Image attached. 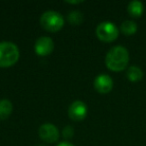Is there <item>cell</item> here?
<instances>
[{
	"label": "cell",
	"instance_id": "obj_2",
	"mask_svg": "<svg viewBox=\"0 0 146 146\" xmlns=\"http://www.w3.org/2000/svg\"><path fill=\"white\" fill-rule=\"evenodd\" d=\"M19 49L16 44L9 41L0 42V67H11L18 61Z\"/></svg>",
	"mask_w": 146,
	"mask_h": 146
},
{
	"label": "cell",
	"instance_id": "obj_8",
	"mask_svg": "<svg viewBox=\"0 0 146 146\" xmlns=\"http://www.w3.org/2000/svg\"><path fill=\"white\" fill-rule=\"evenodd\" d=\"M93 85L97 92L106 94L111 91L113 88V80L107 74H100L94 79Z\"/></svg>",
	"mask_w": 146,
	"mask_h": 146
},
{
	"label": "cell",
	"instance_id": "obj_9",
	"mask_svg": "<svg viewBox=\"0 0 146 146\" xmlns=\"http://www.w3.org/2000/svg\"><path fill=\"white\" fill-rule=\"evenodd\" d=\"M13 111V105L10 100H0V120H5L11 115Z\"/></svg>",
	"mask_w": 146,
	"mask_h": 146
},
{
	"label": "cell",
	"instance_id": "obj_1",
	"mask_svg": "<svg viewBox=\"0 0 146 146\" xmlns=\"http://www.w3.org/2000/svg\"><path fill=\"white\" fill-rule=\"evenodd\" d=\"M129 62V52L124 46L117 45L110 49L105 57V64L108 69L119 72L127 67Z\"/></svg>",
	"mask_w": 146,
	"mask_h": 146
},
{
	"label": "cell",
	"instance_id": "obj_13",
	"mask_svg": "<svg viewBox=\"0 0 146 146\" xmlns=\"http://www.w3.org/2000/svg\"><path fill=\"white\" fill-rule=\"evenodd\" d=\"M67 19H68L69 23L72 25H80L82 22H83V14H82V12H80V11H72V12H70L68 14V16H67Z\"/></svg>",
	"mask_w": 146,
	"mask_h": 146
},
{
	"label": "cell",
	"instance_id": "obj_12",
	"mask_svg": "<svg viewBox=\"0 0 146 146\" xmlns=\"http://www.w3.org/2000/svg\"><path fill=\"white\" fill-rule=\"evenodd\" d=\"M120 30L125 35H133L137 31V24L132 20H125L122 22Z\"/></svg>",
	"mask_w": 146,
	"mask_h": 146
},
{
	"label": "cell",
	"instance_id": "obj_3",
	"mask_svg": "<svg viewBox=\"0 0 146 146\" xmlns=\"http://www.w3.org/2000/svg\"><path fill=\"white\" fill-rule=\"evenodd\" d=\"M40 24L48 32H58L64 26L63 16L57 11L49 10L44 12L40 17Z\"/></svg>",
	"mask_w": 146,
	"mask_h": 146
},
{
	"label": "cell",
	"instance_id": "obj_14",
	"mask_svg": "<svg viewBox=\"0 0 146 146\" xmlns=\"http://www.w3.org/2000/svg\"><path fill=\"white\" fill-rule=\"evenodd\" d=\"M62 134H63V137L64 138H66V139H70V138H72L73 135H74V129H73L72 126L67 125L66 127L63 129Z\"/></svg>",
	"mask_w": 146,
	"mask_h": 146
},
{
	"label": "cell",
	"instance_id": "obj_4",
	"mask_svg": "<svg viewBox=\"0 0 146 146\" xmlns=\"http://www.w3.org/2000/svg\"><path fill=\"white\" fill-rule=\"evenodd\" d=\"M119 35V30L114 23L105 21L101 22L96 27V36L103 42H112Z\"/></svg>",
	"mask_w": 146,
	"mask_h": 146
},
{
	"label": "cell",
	"instance_id": "obj_7",
	"mask_svg": "<svg viewBox=\"0 0 146 146\" xmlns=\"http://www.w3.org/2000/svg\"><path fill=\"white\" fill-rule=\"evenodd\" d=\"M35 53L39 56H47L54 50V42L48 36L39 37L34 45Z\"/></svg>",
	"mask_w": 146,
	"mask_h": 146
},
{
	"label": "cell",
	"instance_id": "obj_17",
	"mask_svg": "<svg viewBox=\"0 0 146 146\" xmlns=\"http://www.w3.org/2000/svg\"><path fill=\"white\" fill-rule=\"evenodd\" d=\"M39 146H46V145H39Z\"/></svg>",
	"mask_w": 146,
	"mask_h": 146
},
{
	"label": "cell",
	"instance_id": "obj_10",
	"mask_svg": "<svg viewBox=\"0 0 146 146\" xmlns=\"http://www.w3.org/2000/svg\"><path fill=\"white\" fill-rule=\"evenodd\" d=\"M144 7L141 1L138 0H133L131 2L128 3L127 11L132 17H140L143 13Z\"/></svg>",
	"mask_w": 146,
	"mask_h": 146
},
{
	"label": "cell",
	"instance_id": "obj_16",
	"mask_svg": "<svg viewBox=\"0 0 146 146\" xmlns=\"http://www.w3.org/2000/svg\"><path fill=\"white\" fill-rule=\"evenodd\" d=\"M83 1H79V0H77V1H66V3H69V4H80Z\"/></svg>",
	"mask_w": 146,
	"mask_h": 146
},
{
	"label": "cell",
	"instance_id": "obj_5",
	"mask_svg": "<svg viewBox=\"0 0 146 146\" xmlns=\"http://www.w3.org/2000/svg\"><path fill=\"white\" fill-rule=\"evenodd\" d=\"M88 108L83 101L76 100L68 108V116L73 121H82L87 116Z\"/></svg>",
	"mask_w": 146,
	"mask_h": 146
},
{
	"label": "cell",
	"instance_id": "obj_11",
	"mask_svg": "<svg viewBox=\"0 0 146 146\" xmlns=\"http://www.w3.org/2000/svg\"><path fill=\"white\" fill-rule=\"evenodd\" d=\"M126 76L131 82H138L143 77V71L137 66H130L127 69Z\"/></svg>",
	"mask_w": 146,
	"mask_h": 146
},
{
	"label": "cell",
	"instance_id": "obj_6",
	"mask_svg": "<svg viewBox=\"0 0 146 146\" xmlns=\"http://www.w3.org/2000/svg\"><path fill=\"white\" fill-rule=\"evenodd\" d=\"M39 137L47 143H54L59 138V130L51 123H45L39 127Z\"/></svg>",
	"mask_w": 146,
	"mask_h": 146
},
{
	"label": "cell",
	"instance_id": "obj_15",
	"mask_svg": "<svg viewBox=\"0 0 146 146\" xmlns=\"http://www.w3.org/2000/svg\"><path fill=\"white\" fill-rule=\"evenodd\" d=\"M57 146H74V145L69 143V142H60L59 144H57Z\"/></svg>",
	"mask_w": 146,
	"mask_h": 146
}]
</instances>
